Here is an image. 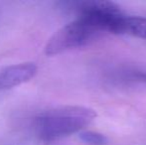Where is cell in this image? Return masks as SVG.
Instances as JSON below:
<instances>
[{"instance_id": "cell-6", "label": "cell", "mask_w": 146, "mask_h": 145, "mask_svg": "<svg viewBox=\"0 0 146 145\" xmlns=\"http://www.w3.org/2000/svg\"><path fill=\"white\" fill-rule=\"evenodd\" d=\"M142 77H143V79H144L145 81H146V73H145V75H142Z\"/></svg>"}, {"instance_id": "cell-3", "label": "cell", "mask_w": 146, "mask_h": 145, "mask_svg": "<svg viewBox=\"0 0 146 145\" xmlns=\"http://www.w3.org/2000/svg\"><path fill=\"white\" fill-rule=\"evenodd\" d=\"M34 63H22L5 68L0 72V91L18 87L29 81L37 73Z\"/></svg>"}, {"instance_id": "cell-2", "label": "cell", "mask_w": 146, "mask_h": 145, "mask_svg": "<svg viewBox=\"0 0 146 145\" xmlns=\"http://www.w3.org/2000/svg\"><path fill=\"white\" fill-rule=\"evenodd\" d=\"M94 109L79 105H66L42 112L34 119V131L41 140L55 141L81 132L94 120Z\"/></svg>"}, {"instance_id": "cell-1", "label": "cell", "mask_w": 146, "mask_h": 145, "mask_svg": "<svg viewBox=\"0 0 146 145\" xmlns=\"http://www.w3.org/2000/svg\"><path fill=\"white\" fill-rule=\"evenodd\" d=\"M77 19L60 28L45 46L47 56H56L92 43L104 33H116L124 12L110 1L84 2Z\"/></svg>"}, {"instance_id": "cell-4", "label": "cell", "mask_w": 146, "mask_h": 145, "mask_svg": "<svg viewBox=\"0 0 146 145\" xmlns=\"http://www.w3.org/2000/svg\"><path fill=\"white\" fill-rule=\"evenodd\" d=\"M118 34L146 40V18L124 14L120 20Z\"/></svg>"}, {"instance_id": "cell-5", "label": "cell", "mask_w": 146, "mask_h": 145, "mask_svg": "<svg viewBox=\"0 0 146 145\" xmlns=\"http://www.w3.org/2000/svg\"><path fill=\"white\" fill-rule=\"evenodd\" d=\"M80 138L82 141L90 145H106L108 143V138L104 134L90 130L80 132Z\"/></svg>"}]
</instances>
